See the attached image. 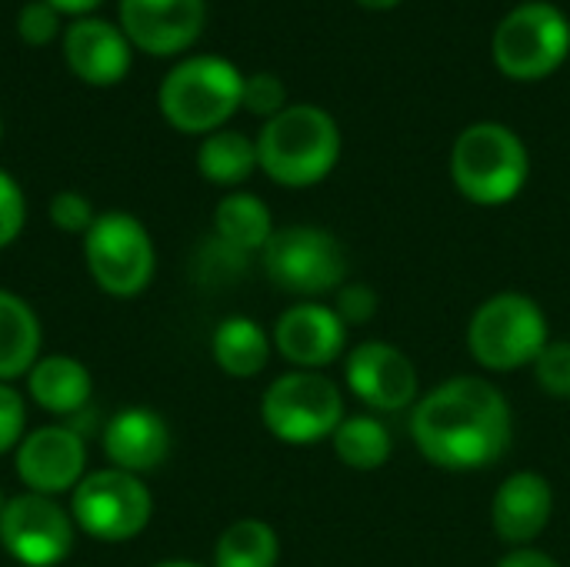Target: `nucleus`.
Segmentation results:
<instances>
[{"label":"nucleus","mask_w":570,"mask_h":567,"mask_svg":"<svg viewBox=\"0 0 570 567\" xmlns=\"http://www.w3.org/2000/svg\"><path fill=\"white\" fill-rule=\"evenodd\" d=\"M494 567H561L548 551H538V548H514L508 551Z\"/></svg>","instance_id":"72a5a7b5"},{"label":"nucleus","mask_w":570,"mask_h":567,"mask_svg":"<svg viewBox=\"0 0 570 567\" xmlns=\"http://www.w3.org/2000/svg\"><path fill=\"white\" fill-rule=\"evenodd\" d=\"M17 475L33 495H63L83 481L87 448L73 428H37L17 444Z\"/></svg>","instance_id":"4468645a"},{"label":"nucleus","mask_w":570,"mask_h":567,"mask_svg":"<svg viewBox=\"0 0 570 567\" xmlns=\"http://www.w3.org/2000/svg\"><path fill=\"white\" fill-rule=\"evenodd\" d=\"M104 451L117 471L144 475L167 461L170 454V431L164 418L144 408L120 411L104 428Z\"/></svg>","instance_id":"a211bd4d"},{"label":"nucleus","mask_w":570,"mask_h":567,"mask_svg":"<svg viewBox=\"0 0 570 567\" xmlns=\"http://www.w3.org/2000/svg\"><path fill=\"white\" fill-rule=\"evenodd\" d=\"M264 254V274L287 294L317 297L337 291L347 277V254L341 241L311 224H291L274 231Z\"/></svg>","instance_id":"6e6552de"},{"label":"nucleus","mask_w":570,"mask_h":567,"mask_svg":"<svg viewBox=\"0 0 570 567\" xmlns=\"http://www.w3.org/2000/svg\"><path fill=\"white\" fill-rule=\"evenodd\" d=\"M43 3H50L57 13H73V17H87L90 10H97L104 0H43Z\"/></svg>","instance_id":"f704fd0d"},{"label":"nucleus","mask_w":570,"mask_h":567,"mask_svg":"<svg viewBox=\"0 0 570 567\" xmlns=\"http://www.w3.org/2000/svg\"><path fill=\"white\" fill-rule=\"evenodd\" d=\"M264 428L284 444H317L344 421L341 388L321 371H287L267 384L261 401Z\"/></svg>","instance_id":"423d86ee"},{"label":"nucleus","mask_w":570,"mask_h":567,"mask_svg":"<svg viewBox=\"0 0 570 567\" xmlns=\"http://www.w3.org/2000/svg\"><path fill=\"white\" fill-rule=\"evenodd\" d=\"M538 388L551 398L570 401V341H548L534 361Z\"/></svg>","instance_id":"bb28decb"},{"label":"nucleus","mask_w":570,"mask_h":567,"mask_svg":"<svg viewBox=\"0 0 570 567\" xmlns=\"http://www.w3.org/2000/svg\"><path fill=\"white\" fill-rule=\"evenodd\" d=\"M494 63L514 80H541L570 53L568 17L544 0L514 7L494 30Z\"/></svg>","instance_id":"0eeeda50"},{"label":"nucleus","mask_w":570,"mask_h":567,"mask_svg":"<svg viewBox=\"0 0 570 567\" xmlns=\"http://www.w3.org/2000/svg\"><path fill=\"white\" fill-rule=\"evenodd\" d=\"M361 7H367V10H387V7H394V3H401V0H357Z\"/></svg>","instance_id":"c9c22d12"},{"label":"nucleus","mask_w":570,"mask_h":567,"mask_svg":"<svg viewBox=\"0 0 570 567\" xmlns=\"http://www.w3.org/2000/svg\"><path fill=\"white\" fill-rule=\"evenodd\" d=\"M377 291L364 281H354V284H341L337 287V297H334V311L337 317L344 321V328H364L377 317Z\"/></svg>","instance_id":"c85d7f7f"},{"label":"nucleus","mask_w":570,"mask_h":567,"mask_svg":"<svg viewBox=\"0 0 570 567\" xmlns=\"http://www.w3.org/2000/svg\"><path fill=\"white\" fill-rule=\"evenodd\" d=\"M284 100H287V90H284V80L261 70V74H250L244 77V97H240V107H247L250 114L257 117H277L284 110Z\"/></svg>","instance_id":"cd10ccee"},{"label":"nucleus","mask_w":570,"mask_h":567,"mask_svg":"<svg viewBox=\"0 0 570 567\" xmlns=\"http://www.w3.org/2000/svg\"><path fill=\"white\" fill-rule=\"evenodd\" d=\"M23 421H27L23 398L0 381V454L23 441Z\"/></svg>","instance_id":"473e14b6"},{"label":"nucleus","mask_w":570,"mask_h":567,"mask_svg":"<svg viewBox=\"0 0 570 567\" xmlns=\"http://www.w3.org/2000/svg\"><path fill=\"white\" fill-rule=\"evenodd\" d=\"M257 167V140H247L237 130H214L197 150V170L220 187L244 184Z\"/></svg>","instance_id":"b1692460"},{"label":"nucleus","mask_w":570,"mask_h":567,"mask_svg":"<svg viewBox=\"0 0 570 567\" xmlns=\"http://www.w3.org/2000/svg\"><path fill=\"white\" fill-rule=\"evenodd\" d=\"M331 444H334L337 461L354 468V471H377L391 461V451H394L391 431L374 414L344 418L337 424Z\"/></svg>","instance_id":"5701e85b"},{"label":"nucleus","mask_w":570,"mask_h":567,"mask_svg":"<svg viewBox=\"0 0 570 567\" xmlns=\"http://www.w3.org/2000/svg\"><path fill=\"white\" fill-rule=\"evenodd\" d=\"M528 174V147L511 127L481 120L458 134L451 150V177L468 201L481 207L508 204L524 190Z\"/></svg>","instance_id":"7ed1b4c3"},{"label":"nucleus","mask_w":570,"mask_h":567,"mask_svg":"<svg viewBox=\"0 0 570 567\" xmlns=\"http://www.w3.org/2000/svg\"><path fill=\"white\" fill-rule=\"evenodd\" d=\"M27 391L33 404H40L50 414H77L90 401V371L67 354H47L37 358V364L27 371Z\"/></svg>","instance_id":"6ab92c4d"},{"label":"nucleus","mask_w":570,"mask_h":567,"mask_svg":"<svg viewBox=\"0 0 570 567\" xmlns=\"http://www.w3.org/2000/svg\"><path fill=\"white\" fill-rule=\"evenodd\" d=\"M411 438L434 468L481 471L508 454L514 441V414L498 384L458 374L414 404Z\"/></svg>","instance_id":"f257e3e1"},{"label":"nucleus","mask_w":570,"mask_h":567,"mask_svg":"<svg viewBox=\"0 0 570 567\" xmlns=\"http://www.w3.org/2000/svg\"><path fill=\"white\" fill-rule=\"evenodd\" d=\"M3 505H7V501H3V495H0V511H3Z\"/></svg>","instance_id":"4c0bfd02"},{"label":"nucleus","mask_w":570,"mask_h":567,"mask_svg":"<svg viewBox=\"0 0 570 567\" xmlns=\"http://www.w3.org/2000/svg\"><path fill=\"white\" fill-rule=\"evenodd\" d=\"M554 515V491L551 481L538 471H514L508 475L491 501V525L504 545L531 548L541 531L551 525Z\"/></svg>","instance_id":"dca6fc26"},{"label":"nucleus","mask_w":570,"mask_h":567,"mask_svg":"<svg viewBox=\"0 0 570 567\" xmlns=\"http://www.w3.org/2000/svg\"><path fill=\"white\" fill-rule=\"evenodd\" d=\"M83 254L90 277L110 297L140 294L150 284L157 264L147 227L124 211L97 214L94 227L83 234Z\"/></svg>","instance_id":"1a4fd4ad"},{"label":"nucleus","mask_w":570,"mask_h":567,"mask_svg":"<svg viewBox=\"0 0 570 567\" xmlns=\"http://www.w3.org/2000/svg\"><path fill=\"white\" fill-rule=\"evenodd\" d=\"M341 157L337 120L314 107L297 104L271 117L257 137V167L281 187L321 184Z\"/></svg>","instance_id":"f03ea898"},{"label":"nucleus","mask_w":570,"mask_h":567,"mask_svg":"<svg viewBox=\"0 0 570 567\" xmlns=\"http://www.w3.org/2000/svg\"><path fill=\"white\" fill-rule=\"evenodd\" d=\"M57 30H60V13L50 3L30 0V3L20 7V13H17V33H20L23 43L43 47V43H50L57 37Z\"/></svg>","instance_id":"c756f323"},{"label":"nucleus","mask_w":570,"mask_h":567,"mask_svg":"<svg viewBox=\"0 0 570 567\" xmlns=\"http://www.w3.org/2000/svg\"><path fill=\"white\" fill-rule=\"evenodd\" d=\"M23 221H27L23 190L7 170H0V247L17 241V234L23 231Z\"/></svg>","instance_id":"2f4dec72"},{"label":"nucleus","mask_w":570,"mask_h":567,"mask_svg":"<svg viewBox=\"0 0 570 567\" xmlns=\"http://www.w3.org/2000/svg\"><path fill=\"white\" fill-rule=\"evenodd\" d=\"M63 60L83 84L110 87L130 70V40L120 27L100 17H77L63 30Z\"/></svg>","instance_id":"f3484780"},{"label":"nucleus","mask_w":570,"mask_h":567,"mask_svg":"<svg viewBox=\"0 0 570 567\" xmlns=\"http://www.w3.org/2000/svg\"><path fill=\"white\" fill-rule=\"evenodd\" d=\"M214 361L230 378H257L271 361V338L254 317H227L210 338Z\"/></svg>","instance_id":"aec40b11"},{"label":"nucleus","mask_w":570,"mask_h":567,"mask_svg":"<svg viewBox=\"0 0 570 567\" xmlns=\"http://www.w3.org/2000/svg\"><path fill=\"white\" fill-rule=\"evenodd\" d=\"M40 321L30 304L0 287V381H13L37 364Z\"/></svg>","instance_id":"412c9836"},{"label":"nucleus","mask_w":570,"mask_h":567,"mask_svg":"<svg viewBox=\"0 0 570 567\" xmlns=\"http://www.w3.org/2000/svg\"><path fill=\"white\" fill-rule=\"evenodd\" d=\"M214 237H220L224 244L244 254L264 251L267 241L274 237L271 207L257 194H247V190L227 194L214 211Z\"/></svg>","instance_id":"4be33fe9"},{"label":"nucleus","mask_w":570,"mask_h":567,"mask_svg":"<svg viewBox=\"0 0 570 567\" xmlns=\"http://www.w3.org/2000/svg\"><path fill=\"white\" fill-rule=\"evenodd\" d=\"M204 0H120V30L130 47L154 57L187 50L204 30Z\"/></svg>","instance_id":"ddd939ff"},{"label":"nucleus","mask_w":570,"mask_h":567,"mask_svg":"<svg viewBox=\"0 0 570 567\" xmlns=\"http://www.w3.org/2000/svg\"><path fill=\"white\" fill-rule=\"evenodd\" d=\"M548 341L541 304L521 291L488 297L468 324V351L484 371H518L534 364Z\"/></svg>","instance_id":"39448f33"},{"label":"nucleus","mask_w":570,"mask_h":567,"mask_svg":"<svg viewBox=\"0 0 570 567\" xmlns=\"http://www.w3.org/2000/svg\"><path fill=\"white\" fill-rule=\"evenodd\" d=\"M281 541L267 521H234L214 548V567H277Z\"/></svg>","instance_id":"393cba45"},{"label":"nucleus","mask_w":570,"mask_h":567,"mask_svg":"<svg viewBox=\"0 0 570 567\" xmlns=\"http://www.w3.org/2000/svg\"><path fill=\"white\" fill-rule=\"evenodd\" d=\"M154 501L147 485L137 475L127 471H97L87 475L77 491H73V505H70V518L73 525L97 538V541H130L137 538L147 521H150Z\"/></svg>","instance_id":"9d476101"},{"label":"nucleus","mask_w":570,"mask_h":567,"mask_svg":"<svg viewBox=\"0 0 570 567\" xmlns=\"http://www.w3.org/2000/svg\"><path fill=\"white\" fill-rule=\"evenodd\" d=\"M247 257L250 254L224 244L220 237H210V241H204V247L197 254V271L210 284H230V281H237L247 271Z\"/></svg>","instance_id":"a878e982"},{"label":"nucleus","mask_w":570,"mask_h":567,"mask_svg":"<svg viewBox=\"0 0 570 567\" xmlns=\"http://www.w3.org/2000/svg\"><path fill=\"white\" fill-rule=\"evenodd\" d=\"M50 221H53L60 231H67V234H87V231L94 227L97 214H94V207H90V201H87L83 194H77V190H60V194H53V201H50Z\"/></svg>","instance_id":"7c9ffc66"},{"label":"nucleus","mask_w":570,"mask_h":567,"mask_svg":"<svg viewBox=\"0 0 570 567\" xmlns=\"http://www.w3.org/2000/svg\"><path fill=\"white\" fill-rule=\"evenodd\" d=\"M274 348L301 371H321L347 351V328L331 304L301 301L277 317Z\"/></svg>","instance_id":"2eb2a0df"},{"label":"nucleus","mask_w":570,"mask_h":567,"mask_svg":"<svg viewBox=\"0 0 570 567\" xmlns=\"http://www.w3.org/2000/svg\"><path fill=\"white\" fill-rule=\"evenodd\" d=\"M344 378L351 394H357L371 411L394 414L417 404V368L397 344L364 341L351 348Z\"/></svg>","instance_id":"f8f14e48"},{"label":"nucleus","mask_w":570,"mask_h":567,"mask_svg":"<svg viewBox=\"0 0 570 567\" xmlns=\"http://www.w3.org/2000/svg\"><path fill=\"white\" fill-rule=\"evenodd\" d=\"M0 545L23 567H57L73 551V518L47 495H17L0 511Z\"/></svg>","instance_id":"9b49d317"},{"label":"nucleus","mask_w":570,"mask_h":567,"mask_svg":"<svg viewBox=\"0 0 570 567\" xmlns=\"http://www.w3.org/2000/svg\"><path fill=\"white\" fill-rule=\"evenodd\" d=\"M0 134H3V120H0Z\"/></svg>","instance_id":"58836bf2"},{"label":"nucleus","mask_w":570,"mask_h":567,"mask_svg":"<svg viewBox=\"0 0 570 567\" xmlns=\"http://www.w3.org/2000/svg\"><path fill=\"white\" fill-rule=\"evenodd\" d=\"M157 567H200V565H194V561H164V565H157Z\"/></svg>","instance_id":"e433bc0d"},{"label":"nucleus","mask_w":570,"mask_h":567,"mask_svg":"<svg viewBox=\"0 0 570 567\" xmlns=\"http://www.w3.org/2000/svg\"><path fill=\"white\" fill-rule=\"evenodd\" d=\"M244 97V74L217 57L200 53L180 60L160 84V114L174 130L184 134H214L224 120L234 117Z\"/></svg>","instance_id":"20e7f679"}]
</instances>
